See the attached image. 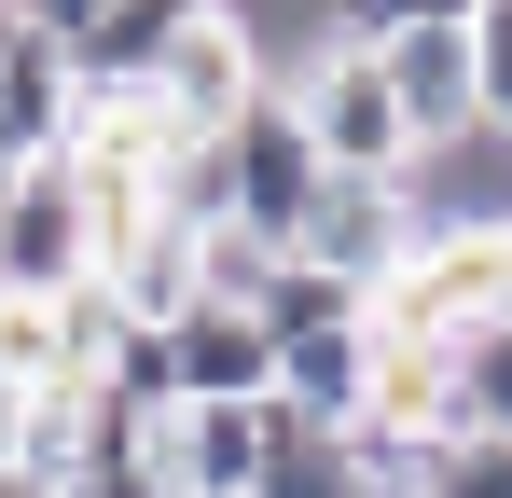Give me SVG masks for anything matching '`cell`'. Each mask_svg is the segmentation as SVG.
<instances>
[{
    "instance_id": "7c38bea8",
    "label": "cell",
    "mask_w": 512,
    "mask_h": 498,
    "mask_svg": "<svg viewBox=\"0 0 512 498\" xmlns=\"http://www.w3.org/2000/svg\"><path fill=\"white\" fill-rule=\"evenodd\" d=\"M180 28H194V0H111L84 42H70V83H84V97H153Z\"/></svg>"
},
{
    "instance_id": "d6986e66",
    "label": "cell",
    "mask_w": 512,
    "mask_h": 498,
    "mask_svg": "<svg viewBox=\"0 0 512 498\" xmlns=\"http://www.w3.org/2000/svg\"><path fill=\"white\" fill-rule=\"evenodd\" d=\"M0 194H14V139H0Z\"/></svg>"
},
{
    "instance_id": "e0dca14e",
    "label": "cell",
    "mask_w": 512,
    "mask_h": 498,
    "mask_svg": "<svg viewBox=\"0 0 512 498\" xmlns=\"http://www.w3.org/2000/svg\"><path fill=\"white\" fill-rule=\"evenodd\" d=\"M56 498H167V485H153L139 457H97V471H70V485H56Z\"/></svg>"
},
{
    "instance_id": "30bf717a",
    "label": "cell",
    "mask_w": 512,
    "mask_h": 498,
    "mask_svg": "<svg viewBox=\"0 0 512 498\" xmlns=\"http://www.w3.org/2000/svg\"><path fill=\"white\" fill-rule=\"evenodd\" d=\"M277 402L305 429H360V402H374V305L319 319V332H277Z\"/></svg>"
},
{
    "instance_id": "8fae6325",
    "label": "cell",
    "mask_w": 512,
    "mask_h": 498,
    "mask_svg": "<svg viewBox=\"0 0 512 498\" xmlns=\"http://www.w3.org/2000/svg\"><path fill=\"white\" fill-rule=\"evenodd\" d=\"M0 139H14V166H56L84 139V83L42 28H0Z\"/></svg>"
},
{
    "instance_id": "52a82bcc",
    "label": "cell",
    "mask_w": 512,
    "mask_h": 498,
    "mask_svg": "<svg viewBox=\"0 0 512 498\" xmlns=\"http://www.w3.org/2000/svg\"><path fill=\"white\" fill-rule=\"evenodd\" d=\"M374 70H388V97H402L416 153H443V139H471V125H485V70H471V14H443V28H402V42H374Z\"/></svg>"
},
{
    "instance_id": "7a4b0ae2",
    "label": "cell",
    "mask_w": 512,
    "mask_h": 498,
    "mask_svg": "<svg viewBox=\"0 0 512 498\" xmlns=\"http://www.w3.org/2000/svg\"><path fill=\"white\" fill-rule=\"evenodd\" d=\"M305 443V415L277 402H180V415H153V443H139V471L167 498H263V471Z\"/></svg>"
},
{
    "instance_id": "277c9868",
    "label": "cell",
    "mask_w": 512,
    "mask_h": 498,
    "mask_svg": "<svg viewBox=\"0 0 512 498\" xmlns=\"http://www.w3.org/2000/svg\"><path fill=\"white\" fill-rule=\"evenodd\" d=\"M263 83H277L263 70V28L236 14V0H194V28H180L167 70H153V111H167V139H222Z\"/></svg>"
},
{
    "instance_id": "2e32d148",
    "label": "cell",
    "mask_w": 512,
    "mask_h": 498,
    "mask_svg": "<svg viewBox=\"0 0 512 498\" xmlns=\"http://www.w3.org/2000/svg\"><path fill=\"white\" fill-rule=\"evenodd\" d=\"M97 14H111V0H14V28H42V42H56V56H70V42H84Z\"/></svg>"
},
{
    "instance_id": "9a60e30c",
    "label": "cell",
    "mask_w": 512,
    "mask_h": 498,
    "mask_svg": "<svg viewBox=\"0 0 512 498\" xmlns=\"http://www.w3.org/2000/svg\"><path fill=\"white\" fill-rule=\"evenodd\" d=\"M471 70H485V125L512 139V0H485V14H471Z\"/></svg>"
},
{
    "instance_id": "3957f363",
    "label": "cell",
    "mask_w": 512,
    "mask_h": 498,
    "mask_svg": "<svg viewBox=\"0 0 512 498\" xmlns=\"http://www.w3.org/2000/svg\"><path fill=\"white\" fill-rule=\"evenodd\" d=\"M319 180H333V166H319V139H305V125H291V97L263 83L250 111L222 125V236L291 249V236H305V208H319Z\"/></svg>"
},
{
    "instance_id": "5bb4252c",
    "label": "cell",
    "mask_w": 512,
    "mask_h": 498,
    "mask_svg": "<svg viewBox=\"0 0 512 498\" xmlns=\"http://www.w3.org/2000/svg\"><path fill=\"white\" fill-rule=\"evenodd\" d=\"M263 498H360V471H346V443H333V429H305V443L263 471Z\"/></svg>"
},
{
    "instance_id": "6da1fadb",
    "label": "cell",
    "mask_w": 512,
    "mask_h": 498,
    "mask_svg": "<svg viewBox=\"0 0 512 498\" xmlns=\"http://www.w3.org/2000/svg\"><path fill=\"white\" fill-rule=\"evenodd\" d=\"M277 97H291V125L319 139L333 180H402L416 166V125H402V97H388V70L360 42H319L305 70H277Z\"/></svg>"
},
{
    "instance_id": "ac0fdd59",
    "label": "cell",
    "mask_w": 512,
    "mask_h": 498,
    "mask_svg": "<svg viewBox=\"0 0 512 498\" xmlns=\"http://www.w3.org/2000/svg\"><path fill=\"white\" fill-rule=\"evenodd\" d=\"M0 498H42V485H28V471H0Z\"/></svg>"
},
{
    "instance_id": "ba28073f",
    "label": "cell",
    "mask_w": 512,
    "mask_h": 498,
    "mask_svg": "<svg viewBox=\"0 0 512 498\" xmlns=\"http://www.w3.org/2000/svg\"><path fill=\"white\" fill-rule=\"evenodd\" d=\"M153 346H167V402H263L277 388V346L250 305H180V319H153Z\"/></svg>"
},
{
    "instance_id": "8992f818",
    "label": "cell",
    "mask_w": 512,
    "mask_h": 498,
    "mask_svg": "<svg viewBox=\"0 0 512 498\" xmlns=\"http://www.w3.org/2000/svg\"><path fill=\"white\" fill-rule=\"evenodd\" d=\"M291 263H319V277H346V291H388V277L416 263V208H402V180H319Z\"/></svg>"
},
{
    "instance_id": "4fadbf2b",
    "label": "cell",
    "mask_w": 512,
    "mask_h": 498,
    "mask_svg": "<svg viewBox=\"0 0 512 498\" xmlns=\"http://www.w3.org/2000/svg\"><path fill=\"white\" fill-rule=\"evenodd\" d=\"M457 388H471V429L512 443V319H485L471 346H457Z\"/></svg>"
},
{
    "instance_id": "9c48e42d",
    "label": "cell",
    "mask_w": 512,
    "mask_h": 498,
    "mask_svg": "<svg viewBox=\"0 0 512 498\" xmlns=\"http://www.w3.org/2000/svg\"><path fill=\"white\" fill-rule=\"evenodd\" d=\"M402 208H416V236H512V139L471 125V139L416 153L402 166Z\"/></svg>"
},
{
    "instance_id": "5b68a950",
    "label": "cell",
    "mask_w": 512,
    "mask_h": 498,
    "mask_svg": "<svg viewBox=\"0 0 512 498\" xmlns=\"http://www.w3.org/2000/svg\"><path fill=\"white\" fill-rule=\"evenodd\" d=\"M97 277V208L70 166H14V194H0V291L14 305H56V291H84Z\"/></svg>"
}]
</instances>
